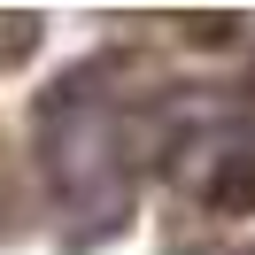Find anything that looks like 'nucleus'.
Returning <instances> with one entry per match:
<instances>
[{"instance_id":"f257e3e1","label":"nucleus","mask_w":255,"mask_h":255,"mask_svg":"<svg viewBox=\"0 0 255 255\" xmlns=\"http://www.w3.org/2000/svg\"><path fill=\"white\" fill-rule=\"evenodd\" d=\"M209 201H224V209L255 201V124H240L232 139H224V162H217V178H209Z\"/></svg>"}]
</instances>
